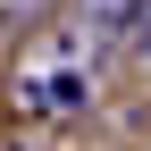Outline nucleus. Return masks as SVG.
<instances>
[{
	"mask_svg": "<svg viewBox=\"0 0 151 151\" xmlns=\"http://www.w3.org/2000/svg\"><path fill=\"white\" fill-rule=\"evenodd\" d=\"M17 109H34V118L92 109V50H84V34H59V42H42L17 67Z\"/></svg>",
	"mask_w": 151,
	"mask_h": 151,
	"instance_id": "obj_1",
	"label": "nucleus"
},
{
	"mask_svg": "<svg viewBox=\"0 0 151 151\" xmlns=\"http://www.w3.org/2000/svg\"><path fill=\"white\" fill-rule=\"evenodd\" d=\"M76 25L84 34H126L134 25V0H76Z\"/></svg>",
	"mask_w": 151,
	"mask_h": 151,
	"instance_id": "obj_2",
	"label": "nucleus"
},
{
	"mask_svg": "<svg viewBox=\"0 0 151 151\" xmlns=\"http://www.w3.org/2000/svg\"><path fill=\"white\" fill-rule=\"evenodd\" d=\"M126 42H134V59L151 67V0H134V25H126Z\"/></svg>",
	"mask_w": 151,
	"mask_h": 151,
	"instance_id": "obj_3",
	"label": "nucleus"
}]
</instances>
